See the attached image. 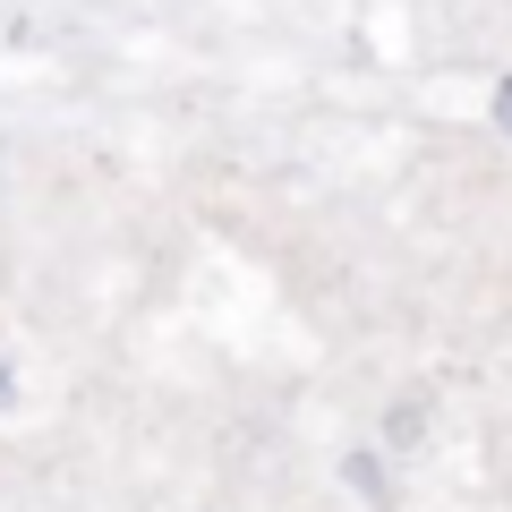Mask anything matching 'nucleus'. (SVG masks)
Returning <instances> with one entry per match:
<instances>
[{
  "instance_id": "obj_1",
  "label": "nucleus",
  "mask_w": 512,
  "mask_h": 512,
  "mask_svg": "<svg viewBox=\"0 0 512 512\" xmlns=\"http://www.w3.org/2000/svg\"><path fill=\"white\" fill-rule=\"evenodd\" d=\"M495 120H504V128H512V86H504V94H495Z\"/></svg>"
}]
</instances>
